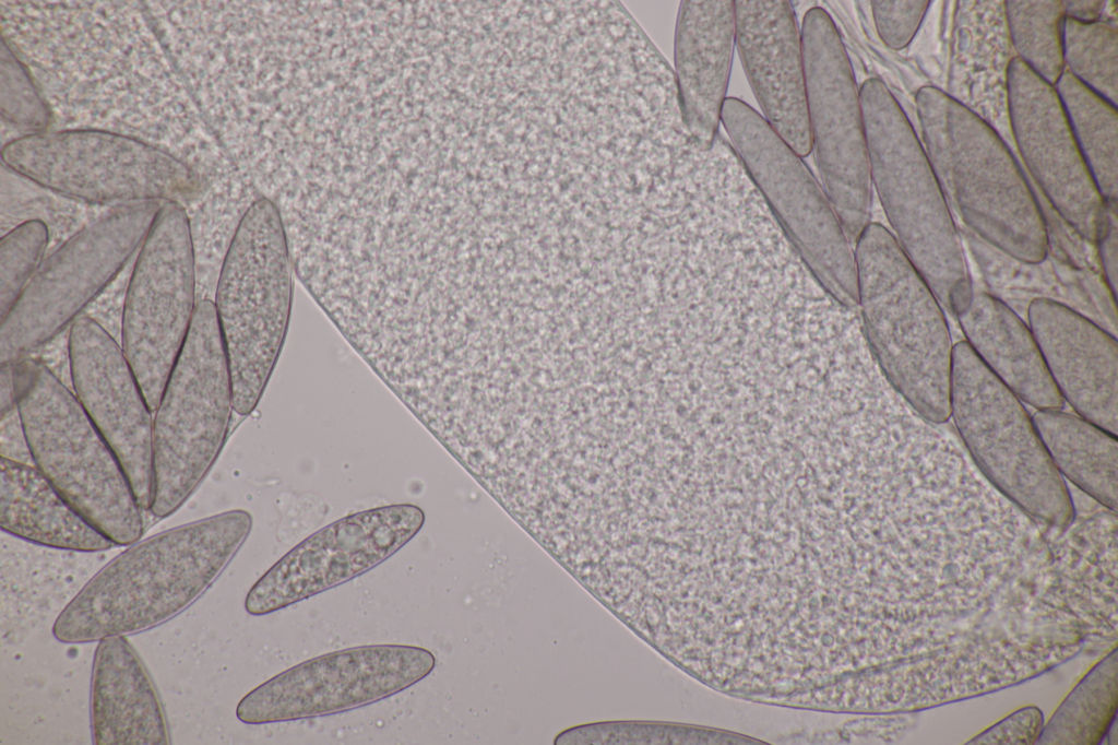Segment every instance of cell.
Listing matches in <instances>:
<instances>
[{"mask_svg": "<svg viewBox=\"0 0 1118 745\" xmlns=\"http://www.w3.org/2000/svg\"><path fill=\"white\" fill-rule=\"evenodd\" d=\"M252 529L234 509L127 546L63 607L52 625L62 643H88L159 626L192 605L226 569Z\"/></svg>", "mask_w": 1118, "mask_h": 745, "instance_id": "obj_1", "label": "cell"}, {"mask_svg": "<svg viewBox=\"0 0 1118 745\" xmlns=\"http://www.w3.org/2000/svg\"><path fill=\"white\" fill-rule=\"evenodd\" d=\"M915 103L928 161L963 223L1011 259L1043 262L1049 247L1046 221L999 134L937 86L918 88Z\"/></svg>", "mask_w": 1118, "mask_h": 745, "instance_id": "obj_2", "label": "cell"}, {"mask_svg": "<svg viewBox=\"0 0 1118 745\" xmlns=\"http://www.w3.org/2000/svg\"><path fill=\"white\" fill-rule=\"evenodd\" d=\"M854 259L869 351L923 418L947 422L953 345L941 304L883 225L868 223L855 241Z\"/></svg>", "mask_w": 1118, "mask_h": 745, "instance_id": "obj_3", "label": "cell"}, {"mask_svg": "<svg viewBox=\"0 0 1118 745\" xmlns=\"http://www.w3.org/2000/svg\"><path fill=\"white\" fill-rule=\"evenodd\" d=\"M871 184L902 250L941 306L961 314L973 296L962 244L925 149L877 78L859 90Z\"/></svg>", "mask_w": 1118, "mask_h": 745, "instance_id": "obj_4", "label": "cell"}, {"mask_svg": "<svg viewBox=\"0 0 1118 745\" xmlns=\"http://www.w3.org/2000/svg\"><path fill=\"white\" fill-rule=\"evenodd\" d=\"M12 374L33 464L116 546L139 541L144 510L120 461L74 392L37 358L15 362Z\"/></svg>", "mask_w": 1118, "mask_h": 745, "instance_id": "obj_5", "label": "cell"}, {"mask_svg": "<svg viewBox=\"0 0 1118 745\" xmlns=\"http://www.w3.org/2000/svg\"><path fill=\"white\" fill-rule=\"evenodd\" d=\"M292 263L281 212L269 198L258 199L231 239L214 303L239 415L257 407L281 354L292 310Z\"/></svg>", "mask_w": 1118, "mask_h": 745, "instance_id": "obj_6", "label": "cell"}, {"mask_svg": "<svg viewBox=\"0 0 1118 745\" xmlns=\"http://www.w3.org/2000/svg\"><path fill=\"white\" fill-rule=\"evenodd\" d=\"M233 388L215 305L197 304L182 350L153 413L150 511L176 512L217 460L231 421Z\"/></svg>", "mask_w": 1118, "mask_h": 745, "instance_id": "obj_7", "label": "cell"}, {"mask_svg": "<svg viewBox=\"0 0 1118 745\" xmlns=\"http://www.w3.org/2000/svg\"><path fill=\"white\" fill-rule=\"evenodd\" d=\"M950 416L987 480L1019 510L1066 530L1074 506L1021 400L965 341L953 345Z\"/></svg>", "mask_w": 1118, "mask_h": 745, "instance_id": "obj_8", "label": "cell"}, {"mask_svg": "<svg viewBox=\"0 0 1118 745\" xmlns=\"http://www.w3.org/2000/svg\"><path fill=\"white\" fill-rule=\"evenodd\" d=\"M1 158L44 188L93 203L179 202L202 186L198 172L166 151L98 129L28 133L7 143Z\"/></svg>", "mask_w": 1118, "mask_h": 745, "instance_id": "obj_9", "label": "cell"}, {"mask_svg": "<svg viewBox=\"0 0 1118 745\" xmlns=\"http://www.w3.org/2000/svg\"><path fill=\"white\" fill-rule=\"evenodd\" d=\"M160 206L120 204L44 260L1 319L0 365L27 357L72 324L144 243Z\"/></svg>", "mask_w": 1118, "mask_h": 745, "instance_id": "obj_10", "label": "cell"}, {"mask_svg": "<svg viewBox=\"0 0 1118 745\" xmlns=\"http://www.w3.org/2000/svg\"><path fill=\"white\" fill-rule=\"evenodd\" d=\"M721 122L795 251L833 297L857 308L854 252L822 187L801 157L738 98L724 100Z\"/></svg>", "mask_w": 1118, "mask_h": 745, "instance_id": "obj_11", "label": "cell"}, {"mask_svg": "<svg viewBox=\"0 0 1118 745\" xmlns=\"http://www.w3.org/2000/svg\"><path fill=\"white\" fill-rule=\"evenodd\" d=\"M800 37L811 151L821 187L852 245L869 223L872 190L859 92L825 10L806 12Z\"/></svg>", "mask_w": 1118, "mask_h": 745, "instance_id": "obj_12", "label": "cell"}, {"mask_svg": "<svg viewBox=\"0 0 1118 745\" xmlns=\"http://www.w3.org/2000/svg\"><path fill=\"white\" fill-rule=\"evenodd\" d=\"M141 247L126 295L121 347L154 413L195 310L191 227L179 202L162 204Z\"/></svg>", "mask_w": 1118, "mask_h": 745, "instance_id": "obj_13", "label": "cell"}, {"mask_svg": "<svg viewBox=\"0 0 1118 745\" xmlns=\"http://www.w3.org/2000/svg\"><path fill=\"white\" fill-rule=\"evenodd\" d=\"M429 650L366 645L332 651L273 676L238 702L246 724L296 721L349 711L399 694L428 676Z\"/></svg>", "mask_w": 1118, "mask_h": 745, "instance_id": "obj_14", "label": "cell"}, {"mask_svg": "<svg viewBox=\"0 0 1118 745\" xmlns=\"http://www.w3.org/2000/svg\"><path fill=\"white\" fill-rule=\"evenodd\" d=\"M412 504L358 511L314 532L278 559L249 590L245 608L271 614L343 584L380 565L423 528Z\"/></svg>", "mask_w": 1118, "mask_h": 745, "instance_id": "obj_15", "label": "cell"}, {"mask_svg": "<svg viewBox=\"0 0 1118 745\" xmlns=\"http://www.w3.org/2000/svg\"><path fill=\"white\" fill-rule=\"evenodd\" d=\"M1007 104L1015 144L1033 179L1060 217L1097 243L1106 203L1079 150L1055 87L1018 57L1006 70Z\"/></svg>", "mask_w": 1118, "mask_h": 745, "instance_id": "obj_16", "label": "cell"}, {"mask_svg": "<svg viewBox=\"0 0 1118 745\" xmlns=\"http://www.w3.org/2000/svg\"><path fill=\"white\" fill-rule=\"evenodd\" d=\"M73 392L150 511L153 412L119 343L94 319L78 318L68 341Z\"/></svg>", "mask_w": 1118, "mask_h": 745, "instance_id": "obj_17", "label": "cell"}, {"mask_svg": "<svg viewBox=\"0 0 1118 745\" xmlns=\"http://www.w3.org/2000/svg\"><path fill=\"white\" fill-rule=\"evenodd\" d=\"M735 46L764 120L797 155H808L801 37L792 3L735 1Z\"/></svg>", "mask_w": 1118, "mask_h": 745, "instance_id": "obj_18", "label": "cell"}, {"mask_svg": "<svg viewBox=\"0 0 1118 745\" xmlns=\"http://www.w3.org/2000/svg\"><path fill=\"white\" fill-rule=\"evenodd\" d=\"M1027 319L1062 400L1079 416L1117 435L1116 336L1050 298H1034L1027 308Z\"/></svg>", "mask_w": 1118, "mask_h": 745, "instance_id": "obj_19", "label": "cell"}, {"mask_svg": "<svg viewBox=\"0 0 1118 745\" xmlns=\"http://www.w3.org/2000/svg\"><path fill=\"white\" fill-rule=\"evenodd\" d=\"M735 49V1L687 0L679 7L675 67L683 122L695 145L709 150L726 99Z\"/></svg>", "mask_w": 1118, "mask_h": 745, "instance_id": "obj_20", "label": "cell"}, {"mask_svg": "<svg viewBox=\"0 0 1118 745\" xmlns=\"http://www.w3.org/2000/svg\"><path fill=\"white\" fill-rule=\"evenodd\" d=\"M90 722L95 745H167L170 733L156 685L126 636L97 641Z\"/></svg>", "mask_w": 1118, "mask_h": 745, "instance_id": "obj_21", "label": "cell"}, {"mask_svg": "<svg viewBox=\"0 0 1118 745\" xmlns=\"http://www.w3.org/2000/svg\"><path fill=\"white\" fill-rule=\"evenodd\" d=\"M955 317L965 342L1021 401L1037 410L1063 407L1030 327L1007 304L974 291Z\"/></svg>", "mask_w": 1118, "mask_h": 745, "instance_id": "obj_22", "label": "cell"}, {"mask_svg": "<svg viewBox=\"0 0 1118 745\" xmlns=\"http://www.w3.org/2000/svg\"><path fill=\"white\" fill-rule=\"evenodd\" d=\"M0 527L39 546L97 553L116 545L81 517L31 463L1 457Z\"/></svg>", "mask_w": 1118, "mask_h": 745, "instance_id": "obj_23", "label": "cell"}, {"mask_svg": "<svg viewBox=\"0 0 1118 745\" xmlns=\"http://www.w3.org/2000/svg\"><path fill=\"white\" fill-rule=\"evenodd\" d=\"M1032 418L1058 473L1116 511L1117 435L1060 410H1037Z\"/></svg>", "mask_w": 1118, "mask_h": 745, "instance_id": "obj_24", "label": "cell"}, {"mask_svg": "<svg viewBox=\"0 0 1118 745\" xmlns=\"http://www.w3.org/2000/svg\"><path fill=\"white\" fill-rule=\"evenodd\" d=\"M1071 131L1106 205L1118 199V110L1067 70L1054 85Z\"/></svg>", "mask_w": 1118, "mask_h": 745, "instance_id": "obj_25", "label": "cell"}, {"mask_svg": "<svg viewBox=\"0 0 1118 745\" xmlns=\"http://www.w3.org/2000/svg\"><path fill=\"white\" fill-rule=\"evenodd\" d=\"M1118 707L1115 647L1079 682L1044 725L1036 744L1096 745L1109 733Z\"/></svg>", "mask_w": 1118, "mask_h": 745, "instance_id": "obj_26", "label": "cell"}, {"mask_svg": "<svg viewBox=\"0 0 1118 745\" xmlns=\"http://www.w3.org/2000/svg\"><path fill=\"white\" fill-rule=\"evenodd\" d=\"M1004 10L1018 58L1054 86L1065 71L1062 32L1066 15L1062 1L1007 0Z\"/></svg>", "mask_w": 1118, "mask_h": 745, "instance_id": "obj_27", "label": "cell"}, {"mask_svg": "<svg viewBox=\"0 0 1118 745\" xmlns=\"http://www.w3.org/2000/svg\"><path fill=\"white\" fill-rule=\"evenodd\" d=\"M1065 70L1117 107L1118 31L1106 21L1080 22L1065 17Z\"/></svg>", "mask_w": 1118, "mask_h": 745, "instance_id": "obj_28", "label": "cell"}, {"mask_svg": "<svg viewBox=\"0 0 1118 745\" xmlns=\"http://www.w3.org/2000/svg\"><path fill=\"white\" fill-rule=\"evenodd\" d=\"M49 233L40 220L26 221L0 241V317L13 307L43 262Z\"/></svg>", "mask_w": 1118, "mask_h": 745, "instance_id": "obj_29", "label": "cell"}, {"mask_svg": "<svg viewBox=\"0 0 1118 745\" xmlns=\"http://www.w3.org/2000/svg\"><path fill=\"white\" fill-rule=\"evenodd\" d=\"M0 111L10 125L29 133L46 131L51 122L49 107L4 39L0 48Z\"/></svg>", "mask_w": 1118, "mask_h": 745, "instance_id": "obj_30", "label": "cell"}, {"mask_svg": "<svg viewBox=\"0 0 1118 745\" xmlns=\"http://www.w3.org/2000/svg\"><path fill=\"white\" fill-rule=\"evenodd\" d=\"M877 33L885 46L904 49L913 40L929 8V0L870 2Z\"/></svg>", "mask_w": 1118, "mask_h": 745, "instance_id": "obj_31", "label": "cell"}, {"mask_svg": "<svg viewBox=\"0 0 1118 745\" xmlns=\"http://www.w3.org/2000/svg\"><path fill=\"white\" fill-rule=\"evenodd\" d=\"M1045 725L1043 712L1035 706L1016 710L973 737L967 744H1036Z\"/></svg>", "mask_w": 1118, "mask_h": 745, "instance_id": "obj_32", "label": "cell"}, {"mask_svg": "<svg viewBox=\"0 0 1118 745\" xmlns=\"http://www.w3.org/2000/svg\"><path fill=\"white\" fill-rule=\"evenodd\" d=\"M1101 267L1105 281L1116 298L1117 272H1118V220L1117 206L1106 205V221L1103 234L1098 241Z\"/></svg>", "mask_w": 1118, "mask_h": 745, "instance_id": "obj_33", "label": "cell"}, {"mask_svg": "<svg viewBox=\"0 0 1118 745\" xmlns=\"http://www.w3.org/2000/svg\"><path fill=\"white\" fill-rule=\"evenodd\" d=\"M0 450L3 458L33 464L16 406L1 413Z\"/></svg>", "mask_w": 1118, "mask_h": 745, "instance_id": "obj_34", "label": "cell"}, {"mask_svg": "<svg viewBox=\"0 0 1118 745\" xmlns=\"http://www.w3.org/2000/svg\"><path fill=\"white\" fill-rule=\"evenodd\" d=\"M1105 3L1101 0L1062 1L1065 15L1080 22L1099 21L1106 8Z\"/></svg>", "mask_w": 1118, "mask_h": 745, "instance_id": "obj_35", "label": "cell"}]
</instances>
